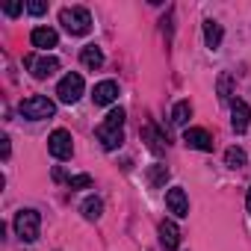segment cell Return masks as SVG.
<instances>
[{"label":"cell","mask_w":251,"mask_h":251,"mask_svg":"<svg viewBox=\"0 0 251 251\" xmlns=\"http://www.w3.org/2000/svg\"><path fill=\"white\" fill-rule=\"evenodd\" d=\"M166 180H169V169H166V166H160V163H157V166H151V169H148V183H151L154 189L166 186Z\"/></svg>","instance_id":"cell-18"},{"label":"cell","mask_w":251,"mask_h":251,"mask_svg":"<svg viewBox=\"0 0 251 251\" xmlns=\"http://www.w3.org/2000/svg\"><path fill=\"white\" fill-rule=\"evenodd\" d=\"M24 65L30 68V74H33L36 80H48L50 74L59 71V59H56V56H48V53H45V56H33V53H30V56L24 59Z\"/></svg>","instance_id":"cell-6"},{"label":"cell","mask_w":251,"mask_h":251,"mask_svg":"<svg viewBox=\"0 0 251 251\" xmlns=\"http://www.w3.org/2000/svg\"><path fill=\"white\" fill-rule=\"evenodd\" d=\"M59 24H62L71 36H86L89 27H92V15H89V9H83V6H71V9H62V12H59Z\"/></svg>","instance_id":"cell-2"},{"label":"cell","mask_w":251,"mask_h":251,"mask_svg":"<svg viewBox=\"0 0 251 251\" xmlns=\"http://www.w3.org/2000/svg\"><path fill=\"white\" fill-rule=\"evenodd\" d=\"M189 118H192V106H189V100H177V103H175V109H172V124L183 127Z\"/></svg>","instance_id":"cell-17"},{"label":"cell","mask_w":251,"mask_h":251,"mask_svg":"<svg viewBox=\"0 0 251 251\" xmlns=\"http://www.w3.org/2000/svg\"><path fill=\"white\" fill-rule=\"evenodd\" d=\"M95 136H98V142H100L106 151L121 148V142H124V109H121V106H118V109H109L106 121L95 130Z\"/></svg>","instance_id":"cell-1"},{"label":"cell","mask_w":251,"mask_h":251,"mask_svg":"<svg viewBox=\"0 0 251 251\" xmlns=\"http://www.w3.org/2000/svg\"><path fill=\"white\" fill-rule=\"evenodd\" d=\"M142 139L148 142V148H151L154 154H160V151L166 148V145H163L166 139H163V136H157V133H154V127H145V130H142Z\"/></svg>","instance_id":"cell-20"},{"label":"cell","mask_w":251,"mask_h":251,"mask_svg":"<svg viewBox=\"0 0 251 251\" xmlns=\"http://www.w3.org/2000/svg\"><path fill=\"white\" fill-rule=\"evenodd\" d=\"M166 204H169V210H172L177 219L189 216V198H186V192H183L180 186H175V189L166 192Z\"/></svg>","instance_id":"cell-11"},{"label":"cell","mask_w":251,"mask_h":251,"mask_svg":"<svg viewBox=\"0 0 251 251\" xmlns=\"http://www.w3.org/2000/svg\"><path fill=\"white\" fill-rule=\"evenodd\" d=\"M27 12H30V15H45V12H48V3H42V0H30V3H27Z\"/></svg>","instance_id":"cell-23"},{"label":"cell","mask_w":251,"mask_h":251,"mask_svg":"<svg viewBox=\"0 0 251 251\" xmlns=\"http://www.w3.org/2000/svg\"><path fill=\"white\" fill-rule=\"evenodd\" d=\"M183 142L195 151H213V136L204 127H186L183 130Z\"/></svg>","instance_id":"cell-8"},{"label":"cell","mask_w":251,"mask_h":251,"mask_svg":"<svg viewBox=\"0 0 251 251\" xmlns=\"http://www.w3.org/2000/svg\"><path fill=\"white\" fill-rule=\"evenodd\" d=\"M30 42H33V48H56V42H59V36H56V30H50V27H36L33 33H30Z\"/></svg>","instance_id":"cell-13"},{"label":"cell","mask_w":251,"mask_h":251,"mask_svg":"<svg viewBox=\"0 0 251 251\" xmlns=\"http://www.w3.org/2000/svg\"><path fill=\"white\" fill-rule=\"evenodd\" d=\"M83 89H86L83 77L71 71V74H65V77L59 80V86H56V98H59L62 103H77V100L83 98Z\"/></svg>","instance_id":"cell-5"},{"label":"cell","mask_w":251,"mask_h":251,"mask_svg":"<svg viewBox=\"0 0 251 251\" xmlns=\"http://www.w3.org/2000/svg\"><path fill=\"white\" fill-rule=\"evenodd\" d=\"M115 98H118V83H115V80H103V83H98L95 92H92L95 106H109Z\"/></svg>","instance_id":"cell-10"},{"label":"cell","mask_w":251,"mask_h":251,"mask_svg":"<svg viewBox=\"0 0 251 251\" xmlns=\"http://www.w3.org/2000/svg\"><path fill=\"white\" fill-rule=\"evenodd\" d=\"M230 89H233V77L225 71L219 77V100H230Z\"/></svg>","instance_id":"cell-21"},{"label":"cell","mask_w":251,"mask_h":251,"mask_svg":"<svg viewBox=\"0 0 251 251\" xmlns=\"http://www.w3.org/2000/svg\"><path fill=\"white\" fill-rule=\"evenodd\" d=\"M160 242H163L166 251H175V248L180 245V227H177L172 219H166V222L160 225Z\"/></svg>","instance_id":"cell-12"},{"label":"cell","mask_w":251,"mask_h":251,"mask_svg":"<svg viewBox=\"0 0 251 251\" xmlns=\"http://www.w3.org/2000/svg\"><path fill=\"white\" fill-rule=\"evenodd\" d=\"M68 186L71 189H89L92 186V177L89 175H74V177H68Z\"/></svg>","instance_id":"cell-22"},{"label":"cell","mask_w":251,"mask_h":251,"mask_svg":"<svg viewBox=\"0 0 251 251\" xmlns=\"http://www.w3.org/2000/svg\"><path fill=\"white\" fill-rule=\"evenodd\" d=\"M48 151H50V157H56V160H68L71 154H74V139H71V133L68 130H53L50 133V139H48Z\"/></svg>","instance_id":"cell-7"},{"label":"cell","mask_w":251,"mask_h":251,"mask_svg":"<svg viewBox=\"0 0 251 251\" xmlns=\"http://www.w3.org/2000/svg\"><path fill=\"white\" fill-rule=\"evenodd\" d=\"M245 207H248V213H251V189H248V198H245Z\"/></svg>","instance_id":"cell-26"},{"label":"cell","mask_w":251,"mask_h":251,"mask_svg":"<svg viewBox=\"0 0 251 251\" xmlns=\"http://www.w3.org/2000/svg\"><path fill=\"white\" fill-rule=\"evenodd\" d=\"M80 213H83V219L98 222V219L103 216V201H100V198H86L83 207H80Z\"/></svg>","instance_id":"cell-16"},{"label":"cell","mask_w":251,"mask_h":251,"mask_svg":"<svg viewBox=\"0 0 251 251\" xmlns=\"http://www.w3.org/2000/svg\"><path fill=\"white\" fill-rule=\"evenodd\" d=\"M225 166L227 169H242L245 166V151L242 148H227L225 151Z\"/></svg>","instance_id":"cell-19"},{"label":"cell","mask_w":251,"mask_h":251,"mask_svg":"<svg viewBox=\"0 0 251 251\" xmlns=\"http://www.w3.org/2000/svg\"><path fill=\"white\" fill-rule=\"evenodd\" d=\"M230 124H233L236 133H245L248 130V124H251V106L245 100H233L230 103Z\"/></svg>","instance_id":"cell-9"},{"label":"cell","mask_w":251,"mask_h":251,"mask_svg":"<svg viewBox=\"0 0 251 251\" xmlns=\"http://www.w3.org/2000/svg\"><path fill=\"white\" fill-rule=\"evenodd\" d=\"M0 154H3V160H9V154H12V145H9V136H0Z\"/></svg>","instance_id":"cell-24"},{"label":"cell","mask_w":251,"mask_h":251,"mask_svg":"<svg viewBox=\"0 0 251 251\" xmlns=\"http://www.w3.org/2000/svg\"><path fill=\"white\" fill-rule=\"evenodd\" d=\"M80 62H83L89 71H98V68L103 65V50H100L98 45H86V48L80 50Z\"/></svg>","instance_id":"cell-14"},{"label":"cell","mask_w":251,"mask_h":251,"mask_svg":"<svg viewBox=\"0 0 251 251\" xmlns=\"http://www.w3.org/2000/svg\"><path fill=\"white\" fill-rule=\"evenodd\" d=\"M222 24L219 21H204V42H207V48L210 50H216L219 45H222Z\"/></svg>","instance_id":"cell-15"},{"label":"cell","mask_w":251,"mask_h":251,"mask_svg":"<svg viewBox=\"0 0 251 251\" xmlns=\"http://www.w3.org/2000/svg\"><path fill=\"white\" fill-rule=\"evenodd\" d=\"M39 230H42V216L36 210H18V216H15V233L24 242H36Z\"/></svg>","instance_id":"cell-4"},{"label":"cell","mask_w":251,"mask_h":251,"mask_svg":"<svg viewBox=\"0 0 251 251\" xmlns=\"http://www.w3.org/2000/svg\"><path fill=\"white\" fill-rule=\"evenodd\" d=\"M21 115L30 118V121H45V118H53L56 115V103L45 95H33L27 100H21Z\"/></svg>","instance_id":"cell-3"},{"label":"cell","mask_w":251,"mask_h":251,"mask_svg":"<svg viewBox=\"0 0 251 251\" xmlns=\"http://www.w3.org/2000/svg\"><path fill=\"white\" fill-rule=\"evenodd\" d=\"M21 9H24V3H6V6H3V12H6L9 18H15V15H18Z\"/></svg>","instance_id":"cell-25"}]
</instances>
